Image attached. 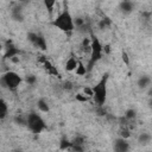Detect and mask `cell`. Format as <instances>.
Here are the masks:
<instances>
[{
  "instance_id": "20",
  "label": "cell",
  "mask_w": 152,
  "mask_h": 152,
  "mask_svg": "<svg viewBox=\"0 0 152 152\" xmlns=\"http://www.w3.org/2000/svg\"><path fill=\"white\" fill-rule=\"evenodd\" d=\"M71 148V139H69L66 135H63L59 139V150L62 151H66Z\"/></svg>"
},
{
  "instance_id": "21",
  "label": "cell",
  "mask_w": 152,
  "mask_h": 152,
  "mask_svg": "<svg viewBox=\"0 0 152 152\" xmlns=\"http://www.w3.org/2000/svg\"><path fill=\"white\" fill-rule=\"evenodd\" d=\"M7 114H8V106H7L6 101L4 99H1L0 100V120L4 121L5 118L7 116Z\"/></svg>"
},
{
  "instance_id": "3",
  "label": "cell",
  "mask_w": 152,
  "mask_h": 152,
  "mask_svg": "<svg viewBox=\"0 0 152 152\" xmlns=\"http://www.w3.org/2000/svg\"><path fill=\"white\" fill-rule=\"evenodd\" d=\"M89 36H90V40H91V43H90V48L91 49H90V57H89V61L87 63L88 72H90L93 70V68L95 66V64L102 58V56H103V49H104V46L100 42L99 37L94 33V31H91L89 33Z\"/></svg>"
},
{
  "instance_id": "5",
  "label": "cell",
  "mask_w": 152,
  "mask_h": 152,
  "mask_svg": "<svg viewBox=\"0 0 152 152\" xmlns=\"http://www.w3.org/2000/svg\"><path fill=\"white\" fill-rule=\"evenodd\" d=\"M26 127L33 133V134H40L42 132L48 129V125L42 115H39L36 112H31L27 114V125Z\"/></svg>"
},
{
  "instance_id": "18",
  "label": "cell",
  "mask_w": 152,
  "mask_h": 152,
  "mask_svg": "<svg viewBox=\"0 0 152 152\" xmlns=\"http://www.w3.org/2000/svg\"><path fill=\"white\" fill-rule=\"evenodd\" d=\"M96 25H97V28H99V30L104 31V30L110 28V26H112V20H110L109 18L104 17V18L100 19V20L97 21V24H96Z\"/></svg>"
},
{
  "instance_id": "19",
  "label": "cell",
  "mask_w": 152,
  "mask_h": 152,
  "mask_svg": "<svg viewBox=\"0 0 152 152\" xmlns=\"http://www.w3.org/2000/svg\"><path fill=\"white\" fill-rule=\"evenodd\" d=\"M124 116H125L129 122H134L135 119H137V116H138V112H137V109H134V108H127V109L125 110V113H124Z\"/></svg>"
},
{
  "instance_id": "4",
  "label": "cell",
  "mask_w": 152,
  "mask_h": 152,
  "mask_svg": "<svg viewBox=\"0 0 152 152\" xmlns=\"http://www.w3.org/2000/svg\"><path fill=\"white\" fill-rule=\"evenodd\" d=\"M21 82H23V77L13 70H8V71L4 72L0 78L1 87L5 89H8L11 91H15L19 88V86L21 84Z\"/></svg>"
},
{
  "instance_id": "24",
  "label": "cell",
  "mask_w": 152,
  "mask_h": 152,
  "mask_svg": "<svg viewBox=\"0 0 152 152\" xmlns=\"http://www.w3.org/2000/svg\"><path fill=\"white\" fill-rule=\"evenodd\" d=\"M119 137L121 138H125V139H128L131 137V129H129V126H120V129H119Z\"/></svg>"
},
{
  "instance_id": "7",
  "label": "cell",
  "mask_w": 152,
  "mask_h": 152,
  "mask_svg": "<svg viewBox=\"0 0 152 152\" xmlns=\"http://www.w3.org/2000/svg\"><path fill=\"white\" fill-rule=\"evenodd\" d=\"M75 23V30H77L81 33H90L93 31V24L91 20L87 17H76L74 18Z\"/></svg>"
},
{
  "instance_id": "8",
  "label": "cell",
  "mask_w": 152,
  "mask_h": 152,
  "mask_svg": "<svg viewBox=\"0 0 152 152\" xmlns=\"http://www.w3.org/2000/svg\"><path fill=\"white\" fill-rule=\"evenodd\" d=\"M20 53H21L20 49L17 48V46L14 45V43H13L11 39H7L6 43H5V53H4V58L11 61L12 58L18 57Z\"/></svg>"
},
{
  "instance_id": "29",
  "label": "cell",
  "mask_w": 152,
  "mask_h": 152,
  "mask_svg": "<svg viewBox=\"0 0 152 152\" xmlns=\"http://www.w3.org/2000/svg\"><path fill=\"white\" fill-rule=\"evenodd\" d=\"M61 87H62V89H63L64 91H68V93H69V91H71V90L74 89L75 86H74V83H72L71 81H64Z\"/></svg>"
},
{
  "instance_id": "11",
  "label": "cell",
  "mask_w": 152,
  "mask_h": 152,
  "mask_svg": "<svg viewBox=\"0 0 152 152\" xmlns=\"http://www.w3.org/2000/svg\"><path fill=\"white\" fill-rule=\"evenodd\" d=\"M131 148L129 146V142L127 139L125 138H121V137H118L114 142H113V150L115 152H127L128 150Z\"/></svg>"
},
{
  "instance_id": "1",
  "label": "cell",
  "mask_w": 152,
  "mask_h": 152,
  "mask_svg": "<svg viewBox=\"0 0 152 152\" xmlns=\"http://www.w3.org/2000/svg\"><path fill=\"white\" fill-rule=\"evenodd\" d=\"M108 80H109V72H104L99 82L93 86V100L99 107H103V104L107 101V94H108Z\"/></svg>"
},
{
  "instance_id": "26",
  "label": "cell",
  "mask_w": 152,
  "mask_h": 152,
  "mask_svg": "<svg viewBox=\"0 0 152 152\" xmlns=\"http://www.w3.org/2000/svg\"><path fill=\"white\" fill-rule=\"evenodd\" d=\"M90 43H91V40H90V38H88V37H84L83 39H82V43H81V46H82V50L83 51H86V52H89L90 53Z\"/></svg>"
},
{
  "instance_id": "9",
  "label": "cell",
  "mask_w": 152,
  "mask_h": 152,
  "mask_svg": "<svg viewBox=\"0 0 152 152\" xmlns=\"http://www.w3.org/2000/svg\"><path fill=\"white\" fill-rule=\"evenodd\" d=\"M86 150V138L82 134H77L71 139V148L74 152H83Z\"/></svg>"
},
{
  "instance_id": "14",
  "label": "cell",
  "mask_w": 152,
  "mask_h": 152,
  "mask_svg": "<svg viewBox=\"0 0 152 152\" xmlns=\"http://www.w3.org/2000/svg\"><path fill=\"white\" fill-rule=\"evenodd\" d=\"M151 82H152V80L148 75H140L137 80V86L140 90H145L151 86Z\"/></svg>"
},
{
  "instance_id": "6",
  "label": "cell",
  "mask_w": 152,
  "mask_h": 152,
  "mask_svg": "<svg viewBox=\"0 0 152 152\" xmlns=\"http://www.w3.org/2000/svg\"><path fill=\"white\" fill-rule=\"evenodd\" d=\"M26 38L27 40L38 50L45 52L48 51V43H46V39L45 37L40 33V32H34V31H30L27 32L26 34Z\"/></svg>"
},
{
  "instance_id": "27",
  "label": "cell",
  "mask_w": 152,
  "mask_h": 152,
  "mask_svg": "<svg viewBox=\"0 0 152 152\" xmlns=\"http://www.w3.org/2000/svg\"><path fill=\"white\" fill-rule=\"evenodd\" d=\"M43 4H44V6H45L46 11H48L49 13H52L53 7H55V5H56V0H43Z\"/></svg>"
},
{
  "instance_id": "23",
  "label": "cell",
  "mask_w": 152,
  "mask_h": 152,
  "mask_svg": "<svg viewBox=\"0 0 152 152\" xmlns=\"http://www.w3.org/2000/svg\"><path fill=\"white\" fill-rule=\"evenodd\" d=\"M75 72H76L77 76H84V75H87V74H88L87 65H84L83 62L80 61V62H78V65H77V68H76V70H75Z\"/></svg>"
},
{
  "instance_id": "31",
  "label": "cell",
  "mask_w": 152,
  "mask_h": 152,
  "mask_svg": "<svg viewBox=\"0 0 152 152\" xmlns=\"http://www.w3.org/2000/svg\"><path fill=\"white\" fill-rule=\"evenodd\" d=\"M83 93L93 99V88H91V87H84V88H83Z\"/></svg>"
},
{
  "instance_id": "2",
  "label": "cell",
  "mask_w": 152,
  "mask_h": 152,
  "mask_svg": "<svg viewBox=\"0 0 152 152\" xmlns=\"http://www.w3.org/2000/svg\"><path fill=\"white\" fill-rule=\"evenodd\" d=\"M51 25L56 27L57 30L64 32V33H71L75 30V23L74 17L71 15L70 11L65 7L55 19H52Z\"/></svg>"
},
{
  "instance_id": "25",
  "label": "cell",
  "mask_w": 152,
  "mask_h": 152,
  "mask_svg": "<svg viewBox=\"0 0 152 152\" xmlns=\"http://www.w3.org/2000/svg\"><path fill=\"white\" fill-rule=\"evenodd\" d=\"M75 99H76V101H78V102H81V103H86V102H88V101L91 100V97L88 96V95H86L83 91H82V93H77V94L75 95Z\"/></svg>"
},
{
  "instance_id": "17",
  "label": "cell",
  "mask_w": 152,
  "mask_h": 152,
  "mask_svg": "<svg viewBox=\"0 0 152 152\" xmlns=\"http://www.w3.org/2000/svg\"><path fill=\"white\" fill-rule=\"evenodd\" d=\"M36 104H37V108H38L39 112H42V113H49L50 112V104L44 97L38 99Z\"/></svg>"
},
{
  "instance_id": "15",
  "label": "cell",
  "mask_w": 152,
  "mask_h": 152,
  "mask_svg": "<svg viewBox=\"0 0 152 152\" xmlns=\"http://www.w3.org/2000/svg\"><path fill=\"white\" fill-rule=\"evenodd\" d=\"M78 62H80V59H77L74 55H70V57L66 59L65 65H64L65 71H69V72L75 71V70H76V68H77V65H78Z\"/></svg>"
},
{
  "instance_id": "32",
  "label": "cell",
  "mask_w": 152,
  "mask_h": 152,
  "mask_svg": "<svg viewBox=\"0 0 152 152\" xmlns=\"http://www.w3.org/2000/svg\"><path fill=\"white\" fill-rule=\"evenodd\" d=\"M147 96L152 99V86H150V87L147 88Z\"/></svg>"
},
{
  "instance_id": "10",
  "label": "cell",
  "mask_w": 152,
  "mask_h": 152,
  "mask_svg": "<svg viewBox=\"0 0 152 152\" xmlns=\"http://www.w3.org/2000/svg\"><path fill=\"white\" fill-rule=\"evenodd\" d=\"M11 18L12 20L17 21V23H23L25 19V14H24V8L21 4H17L11 8Z\"/></svg>"
},
{
  "instance_id": "22",
  "label": "cell",
  "mask_w": 152,
  "mask_h": 152,
  "mask_svg": "<svg viewBox=\"0 0 152 152\" xmlns=\"http://www.w3.org/2000/svg\"><path fill=\"white\" fill-rule=\"evenodd\" d=\"M13 121H14V124H17L19 126H26L27 125V114L26 115L18 114L13 118Z\"/></svg>"
},
{
  "instance_id": "30",
  "label": "cell",
  "mask_w": 152,
  "mask_h": 152,
  "mask_svg": "<svg viewBox=\"0 0 152 152\" xmlns=\"http://www.w3.org/2000/svg\"><path fill=\"white\" fill-rule=\"evenodd\" d=\"M121 58H122V62H124L126 65L129 64V56H128V53H127L125 50L121 51Z\"/></svg>"
},
{
  "instance_id": "28",
  "label": "cell",
  "mask_w": 152,
  "mask_h": 152,
  "mask_svg": "<svg viewBox=\"0 0 152 152\" xmlns=\"http://www.w3.org/2000/svg\"><path fill=\"white\" fill-rule=\"evenodd\" d=\"M24 81H25L28 86H34V84L37 83V77H36V75H33V74H28V75L25 76Z\"/></svg>"
},
{
  "instance_id": "12",
  "label": "cell",
  "mask_w": 152,
  "mask_h": 152,
  "mask_svg": "<svg viewBox=\"0 0 152 152\" xmlns=\"http://www.w3.org/2000/svg\"><path fill=\"white\" fill-rule=\"evenodd\" d=\"M39 62H42V64H43V66H44V69H45V71L49 74V75H52V76H57V77H61V74H59V71L57 70V68L46 58V57H44V56H40V58H39Z\"/></svg>"
},
{
  "instance_id": "13",
  "label": "cell",
  "mask_w": 152,
  "mask_h": 152,
  "mask_svg": "<svg viewBox=\"0 0 152 152\" xmlns=\"http://www.w3.org/2000/svg\"><path fill=\"white\" fill-rule=\"evenodd\" d=\"M134 8H135V5L132 0H121L120 4H119V10L125 15L131 14L134 11Z\"/></svg>"
},
{
  "instance_id": "16",
  "label": "cell",
  "mask_w": 152,
  "mask_h": 152,
  "mask_svg": "<svg viewBox=\"0 0 152 152\" xmlns=\"http://www.w3.org/2000/svg\"><path fill=\"white\" fill-rule=\"evenodd\" d=\"M138 144L140 146H147L151 141H152V135L150 132H141L139 135H138V139H137Z\"/></svg>"
}]
</instances>
